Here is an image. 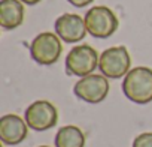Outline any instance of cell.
<instances>
[{
  "label": "cell",
  "instance_id": "obj_1",
  "mask_svg": "<svg viewBox=\"0 0 152 147\" xmlns=\"http://www.w3.org/2000/svg\"><path fill=\"white\" fill-rule=\"evenodd\" d=\"M122 92L134 104H149L152 101V69L146 66L133 68L124 77Z\"/></svg>",
  "mask_w": 152,
  "mask_h": 147
},
{
  "label": "cell",
  "instance_id": "obj_2",
  "mask_svg": "<svg viewBox=\"0 0 152 147\" xmlns=\"http://www.w3.org/2000/svg\"><path fill=\"white\" fill-rule=\"evenodd\" d=\"M100 56L91 45H76L73 47L66 57V71L69 75L75 77H87L94 74L99 68Z\"/></svg>",
  "mask_w": 152,
  "mask_h": 147
},
{
  "label": "cell",
  "instance_id": "obj_3",
  "mask_svg": "<svg viewBox=\"0 0 152 147\" xmlns=\"http://www.w3.org/2000/svg\"><path fill=\"white\" fill-rule=\"evenodd\" d=\"M85 24L87 30L91 36L99 39H106L112 36L119 26L118 17L115 12L107 6H93L85 14Z\"/></svg>",
  "mask_w": 152,
  "mask_h": 147
},
{
  "label": "cell",
  "instance_id": "obj_4",
  "mask_svg": "<svg viewBox=\"0 0 152 147\" xmlns=\"http://www.w3.org/2000/svg\"><path fill=\"white\" fill-rule=\"evenodd\" d=\"M61 53H63V44L57 33L42 32L30 44L31 59L42 66H49L57 63Z\"/></svg>",
  "mask_w": 152,
  "mask_h": 147
},
{
  "label": "cell",
  "instance_id": "obj_5",
  "mask_svg": "<svg viewBox=\"0 0 152 147\" xmlns=\"http://www.w3.org/2000/svg\"><path fill=\"white\" fill-rule=\"evenodd\" d=\"M99 69L104 77L116 80L125 77L131 71V57L124 45L110 47L100 54Z\"/></svg>",
  "mask_w": 152,
  "mask_h": 147
},
{
  "label": "cell",
  "instance_id": "obj_6",
  "mask_svg": "<svg viewBox=\"0 0 152 147\" xmlns=\"http://www.w3.org/2000/svg\"><path fill=\"white\" fill-rule=\"evenodd\" d=\"M109 78L103 74H90L87 77L79 78L75 84L73 92L79 99L88 104H100L109 95Z\"/></svg>",
  "mask_w": 152,
  "mask_h": 147
},
{
  "label": "cell",
  "instance_id": "obj_7",
  "mask_svg": "<svg viewBox=\"0 0 152 147\" xmlns=\"http://www.w3.org/2000/svg\"><path fill=\"white\" fill-rule=\"evenodd\" d=\"M24 119L30 129L43 132L57 125L58 111L49 101L40 99L27 107V110L24 113Z\"/></svg>",
  "mask_w": 152,
  "mask_h": 147
},
{
  "label": "cell",
  "instance_id": "obj_8",
  "mask_svg": "<svg viewBox=\"0 0 152 147\" xmlns=\"http://www.w3.org/2000/svg\"><path fill=\"white\" fill-rule=\"evenodd\" d=\"M55 33L63 42H81L88 33L85 18L78 14H63L55 20Z\"/></svg>",
  "mask_w": 152,
  "mask_h": 147
},
{
  "label": "cell",
  "instance_id": "obj_9",
  "mask_svg": "<svg viewBox=\"0 0 152 147\" xmlns=\"http://www.w3.org/2000/svg\"><path fill=\"white\" fill-rule=\"evenodd\" d=\"M28 125L18 114H5L0 119V140L5 144L17 146L27 138Z\"/></svg>",
  "mask_w": 152,
  "mask_h": 147
},
{
  "label": "cell",
  "instance_id": "obj_10",
  "mask_svg": "<svg viewBox=\"0 0 152 147\" xmlns=\"http://www.w3.org/2000/svg\"><path fill=\"white\" fill-rule=\"evenodd\" d=\"M26 8L21 0H0V26L14 30L24 23Z\"/></svg>",
  "mask_w": 152,
  "mask_h": 147
},
{
  "label": "cell",
  "instance_id": "obj_11",
  "mask_svg": "<svg viewBox=\"0 0 152 147\" xmlns=\"http://www.w3.org/2000/svg\"><path fill=\"white\" fill-rule=\"evenodd\" d=\"M55 147H85V134L75 125L63 126L55 135Z\"/></svg>",
  "mask_w": 152,
  "mask_h": 147
},
{
  "label": "cell",
  "instance_id": "obj_12",
  "mask_svg": "<svg viewBox=\"0 0 152 147\" xmlns=\"http://www.w3.org/2000/svg\"><path fill=\"white\" fill-rule=\"evenodd\" d=\"M133 147H152V132H143L133 141Z\"/></svg>",
  "mask_w": 152,
  "mask_h": 147
},
{
  "label": "cell",
  "instance_id": "obj_13",
  "mask_svg": "<svg viewBox=\"0 0 152 147\" xmlns=\"http://www.w3.org/2000/svg\"><path fill=\"white\" fill-rule=\"evenodd\" d=\"M67 2H69L70 5L76 6V8H85V6L91 5L94 0H67Z\"/></svg>",
  "mask_w": 152,
  "mask_h": 147
},
{
  "label": "cell",
  "instance_id": "obj_14",
  "mask_svg": "<svg viewBox=\"0 0 152 147\" xmlns=\"http://www.w3.org/2000/svg\"><path fill=\"white\" fill-rule=\"evenodd\" d=\"M21 2H23L24 5H30V6H33V5H37L39 2H42V0H21Z\"/></svg>",
  "mask_w": 152,
  "mask_h": 147
},
{
  "label": "cell",
  "instance_id": "obj_15",
  "mask_svg": "<svg viewBox=\"0 0 152 147\" xmlns=\"http://www.w3.org/2000/svg\"><path fill=\"white\" fill-rule=\"evenodd\" d=\"M39 147H49V146H39Z\"/></svg>",
  "mask_w": 152,
  "mask_h": 147
}]
</instances>
